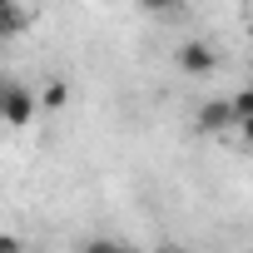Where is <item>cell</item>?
Returning <instances> with one entry per match:
<instances>
[{
  "label": "cell",
  "mask_w": 253,
  "mask_h": 253,
  "mask_svg": "<svg viewBox=\"0 0 253 253\" xmlns=\"http://www.w3.org/2000/svg\"><path fill=\"white\" fill-rule=\"evenodd\" d=\"M228 109H233V124H248V119H253V89L228 94Z\"/></svg>",
  "instance_id": "cell-6"
},
{
  "label": "cell",
  "mask_w": 253,
  "mask_h": 253,
  "mask_svg": "<svg viewBox=\"0 0 253 253\" xmlns=\"http://www.w3.org/2000/svg\"><path fill=\"white\" fill-rule=\"evenodd\" d=\"M184 5V0H139V10H149V15H174Z\"/></svg>",
  "instance_id": "cell-7"
},
{
  "label": "cell",
  "mask_w": 253,
  "mask_h": 253,
  "mask_svg": "<svg viewBox=\"0 0 253 253\" xmlns=\"http://www.w3.org/2000/svg\"><path fill=\"white\" fill-rule=\"evenodd\" d=\"M0 253H20V238H15V233H5V238H0Z\"/></svg>",
  "instance_id": "cell-9"
},
{
  "label": "cell",
  "mask_w": 253,
  "mask_h": 253,
  "mask_svg": "<svg viewBox=\"0 0 253 253\" xmlns=\"http://www.w3.org/2000/svg\"><path fill=\"white\" fill-rule=\"evenodd\" d=\"M65 104H70V84L65 80H55V84L40 89V109H65Z\"/></svg>",
  "instance_id": "cell-5"
},
{
  "label": "cell",
  "mask_w": 253,
  "mask_h": 253,
  "mask_svg": "<svg viewBox=\"0 0 253 253\" xmlns=\"http://www.w3.org/2000/svg\"><path fill=\"white\" fill-rule=\"evenodd\" d=\"M159 253H189V248H159Z\"/></svg>",
  "instance_id": "cell-11"
},
{
  "label": "cell",
  "mask_w": 253,
  "mask_h": 253,
  "mask_svg": "<svg viewBox=\"0 0 253 253\" xmlns=\"http://www.w3.org/2000/svg\"><path fill=\"white\" fill-rule=\"evenodd\" d=\"M84 253H139V248H129V243H109V238H99V243H89Z\"/></svg>",
  "instance_id": "cell-8"
},
{
  "label": "cell",
  "mask_w": 253,
  "mask_h": 253,
  "mask_svg": "<svg viewBox=\"0 0 253 253\" xmlns=\"http://www.w3.org/2000/svg\"><path fill=\"white\" fill-rule=\"evenodd\" d=\"M0 114H5V124H15V129H20V124H30V119L40 114V94L25 89L20 80H10L5 89H0Z\"/></svg>",
  "instance_id": "cell-1"
},
{
  "label": "cell",
  "mask_w": 253,
  "mask_h": 253,
  "mask_svg": "<svg viewBox=\"0 0 253 253\" xmlns=\"http://www.w3.org/2000/svg\"><path fill=\"white\" fill-rule=\"evenodd\" d=\"M174 65H179L184 75H213V70H218V55H213L209 40H184L179 55H174Z\"/></svg>",
  "instance_id": "cell-2"
},
{
  "label": "cell",
  "mask_w": 253,
  "mask_h": 253,
  "mask_svg": "<svg viewBox=\"0 0 253 253\" xmlns=\"http://www.w3.org/2000/svg\"><path fill=\"white\" fill-rule=\"evenodd\" d=\"M238 134H243V144L253 149V119H248V124H238Z\"/></svg>",
  "instance_id": "cell-10"
},
{
  "label": "cell",
  "mask_w": 253,
  "mask_h": 253,
  "mask_svg": "<svg viewBox=\"0 0 253 253\" xmlns=\"http://www.w3.org/2000/svg\"><path fill=\"white\" fill-rule=\"evenodd\" d=\"M194 129H199V134H223V129H238V124H233V109H228V99H204V104H199V114H194Z\"/></svg>",
  "instance_id": "cell-3"
},
{
  "label": "cell",
  "mask_w": 253,
  "mask_h": 253,
  "mask_svg": "<svg viewBox=\"0 0 253 253\" xmlns=\"http://www.w3.org/2000/svg\"><path fill=\"white\" fill-rule=\"evenodd\" d=\"M25 25H30V10L20 0H5V35L15 40V35H25Z\"/></svg>",
  "instance_id": "cell-4"
}]
</instances>
